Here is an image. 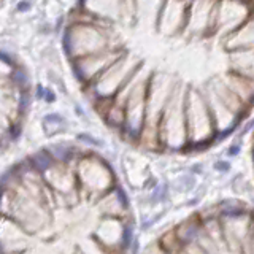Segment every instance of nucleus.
I'll list each match as a JSON object with an SVG mask.
<instances>
[{
	"instance_id": "f257e3e1",
	"label": "nucleus",
	"mask_w": 254,
	"mask_h": 254,
	"mask_svg": "<svg viewBox=\"0 0 254 254\" xmlns=\"http://www.w3.org/2000/svg\"><path fill=\"white\" fill-rule=\"evenodd\" d=\"M110 27L102 26L91 19L79 18L71 22L64 34V48L73 59L86 58V56L113 50L110 43Z\"/></svg>"
},
{
	"instance_id": "f03ea898",
	"label": "nucleus",
	"mask_w": 254,
	"mask_h": 254,
	"mask_svg": "<svg viewBox=\"0 0 254 254\" xmlns=\"http://www.w3.org/2000/svg\"><path fill=\"white\" fill-rule=\"evenodd\" d=\"M76 178L87 189V192L107 195L113 192L115 175L105 159L95 154H87L79 157Z\"/></svg>"
},
{
	"instance_id": "7ed1b4c3",
	"label": "nucleus",
	"mask_w": 254,
	"mask_h": 254,
	"mask_svg": "<svg viewBox=\"0 0 254 254\" xmlns=\"http://www.w3.org/2000/svg\"><path fill=\"white\" fill-rule=\"evenodd\" d=\"M79 11L84 18L111 27L118 16H123V0H79Z\"/></svg>"
},
{
	"instance_id": "20e7f679",
	"label": "nucleus",
	"mask_w": 254,
	"mask_h": 254,
	"mask_svg": "<svg viewBox=\"0 0 254 254\" xmlns=\"http://www.w3.org/2000/svg\"><path fill=\"white\" fill-rule=\"evenodd\" d=\"M48 153L51 154L56 164L61 165H68L75 157H78V149L73 145H67V143H56L46 148Z\"/></svg>"
},
{
	"instance_id": "39448f33",
	"label": "nucleus",
	"mask_w": 254,
	"mask_h": 254,
	"mask_svg": "<svg viewBox=\"0 0 254 254\" xmlns=\"http://www.w3.org/2000/svg\"><path fill=\"white\" fill-rule=\"evenodd\" d=\"M27 161H29V164H30V167L34 169L38 175H43L48 172V170H51L53 167L56 165V162H54V159L51 157V154L48 153L46 149H40V151H37L35 154H32V156H29L27 157Z\"/></svg>"
},
{
	"instance_id": "423d86ee",
	"label": "nucleus",
	"mask_w": 254,
	"mask_h": 254,
	"mask_svg": "<svg viewBox=\"0 0 254 254\" xmlns=\"http://www.w3.org/2000/svg\"><path fill=\"white\" fill-rule=\"evenodd\" d=\"M10 79H11V83L18 87V89L21 92H27L29 91V87H30V79H29V75H27V71L18 67L16 65L13 70H11V73H10Z\"/></svg>"
},
{
	"instance_id": "0eeeda50",
	"label": "nucleus",
	"mask_w": 254,
	"mask_h": 254,
	"mask_svg": "<svg viewBox=\"0 0 254 254\" xmlns=\"http://www.w3.org/2000/svg\"><path fill=\"white\" fill-rule=\"evenodd\" d=\"M133 227L132 224H124L123 232H121V238H119V250H127L132 245V238H133Z\"/></svg>"
},
{
	"instance_id": "6e6552de",
	"label": "nucleus",
	"mask_w": 254,
	"mask_h": 254,
	"mask_svg": "<svg viewBox=\"0 0 254 254\" xmlns=\"http://www.w3.org/2000/svg\"><path fill=\"white\" fill-rule=\"evenodd\" d=\"M30 103H32V95L30 92H19V100H18V111L19 115L24 116L29 111L30 108Z\"/></svg>"
},
{
	"instance_id": "1a4fd4ad",
	"label": "nucleus",
	"mask_w": 254,
	"mask_h": 254,
	"mask_svg": "<svg viewBox=\"0 0 254 254\" xmlns=\"http://www.w3.org/2000/svg\"><path fill=\"white\" fill-rule=\"evenodd\" d=\"M113 192H115V197H116V200H118L119 206H121L123 210H129L130 202H129V197H127V194L124 192V189H121V188H115V189H113Z\"/></svg>"
},
{
	"instance_id": "9d476101",
	"label": "nucleus",
	"mask_w": 254,
	"mask_h": 254,
	"mask_svg": "<svg viewBox=\"0 0 254 254\" xmlns=\"http://www.w3.org/2000/svg\"><path fill=\"white\" fill-rule=\"evenodd\" d=\"M64 124V118L61 115H56V113H51V115H48L45 116V126L46 127H50V126H56V127H59Z\"/></svg>"
},
{
	"instance_id": "9b49d317",
	"label": "nucleus",
	"mask_w": 254,
	"mask_h": 254,
	"mask_svg": "<svg viewBox=\"0 0 254 254\" xmlns=\"http://www.w3.org/2000/svg\"><path fill=\"white\" fill-rule=\"evenodd\" d=\"M0 64H3V65H6V67H10L11 70L16 67V61H14L13 56L10 53H6V51H2V50H0Z\"/></svg>"
},
{
	"instance_id": "f8f14e48",
	"label": "nucleus",
	"mask_w": 254,
	"mask_h": 254,
	"mask_svg": "<svg viewBox=\"0 0 254 254\" xmlns=\"http://www.w3.org/2000/svg\"><path fill=\"white\" fill-rule=\"evenodd\" d=\"M78 141H83V143H86V145H92V146H100L102 145L100 140L91 137L89 133H79L78 135Z\"/></svg>"
},
{
	"instance_id": "ddd939ff",
	"label": "nucleus",
	"mask_w": 254,
	"mask_h": 254,
	"mask_svg": "<svg viewBox=\"0 0 254 254\" xmlns=\"http://www.w3.org/2000/svg\"><path fill=\"white\" fill-rule=\"evenodd\" d=\"M42 99L46 100L48 103H53L56 100V95L51 89H43V95H42Z\"/></svg>"
},
{
	"instance_id": "4468645a",
	"label": "nucleus",
	"mask_w": 254,
	"mask_h": 254,
	"mask_svg": "<svg viewBox=\"0 0 254 254\" xmlns=\"http://www.w3.org/2000/svg\"><path fill=\"white\" fill-rule=\"evenodd\" d=\"M29 6H30L29 3H22V5L19 3V6H18V8H19L21 11H26V10H29Z\"/></svg>"
},
{
	"instance_id": "2eb2a0df",
	"label": "nucleus",
	"mask_w": 254,
	"mask_h": 254,
	"mask_svg": "<svg viewBox=\"0 0 254 254\" xmlns=\"http://www.w3.org/2000/svg\"><path fill=\"white\" fill-rule=\"evenodd\" d=\"M2 149H3V148H2V146H0V153H2Z\"/></svg>"
}]
</instances>
